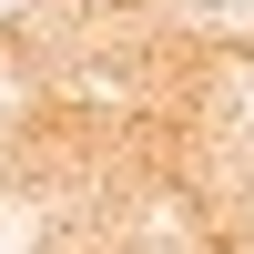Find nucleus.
I'll return each mask as SVG.
<instances>
[{"label": "nucleus", "instance_id": "1", "mask_svg": "<svg viewBox=\"0 0 254 254\" xmlns=\"http://www.w3.org/2000/svg\"><path fill=\"white\" fill-rule=\"evenodd\" d=\"M203 10H254V0H203Z\"/></svg>", "mask_w": 254, "mask_h": 254}]
</instances>
